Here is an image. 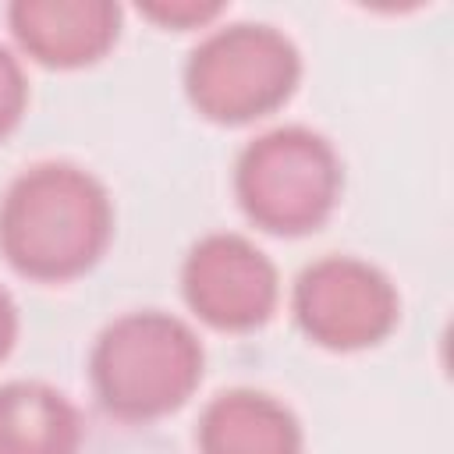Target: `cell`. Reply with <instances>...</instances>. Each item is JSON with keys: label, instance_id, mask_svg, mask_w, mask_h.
I'll return each mask as SVG.
<instances>
[{"label": "cell", "instance_id": "cell-7", "mask_svg": "<svg viewBox=\"0 0 454 454\" xmlns=\"http://www.w3.org/2000/svg\"><path fill=\"white\" fill-rule=\"evenodd\" d=\"M18 43L46 67H82L99 60L121 28L117 4H57L21 0L11 7Z\"/></svg>", "mask_w": 454, "mask_h": 454}, {"label": "cell", "instance_id": "cell-5", "mask_svg": "<svg viewBox=\"0 0 454 454\" xmlns=\"http://www.w3.org/2000/svg\"><path fill=\"white\" fill-rule=\"evenodd\" d=\"M294 316L301 330L337 351L376 344L397 316V298L383 273L355 259H323L294 284Z\"/></svg>", "mask_w": 454, "mask_h": 454}, {"label": "cell", "instance_id": "cell-8", "mask_svg": "<svg viewBox=\"0 0 454 454\" xmlns=\"http://www.w3.org/2000/svg\"><path fill=\"white\" fill-rule=\"evenodd\" d=\"M202 454H301L298 419L266 394H220L199 426Z\"/></svg>", "mask_w": 454, "mask_h": 454}, {"label": "cell", "instance_id": "cell-6", "mask_svg": "<svg viewBox=\"0 0 454 454\" xmlns=\"http://www.w3.org/2000/svg\"><path fill=\"white\" fill-rule=\"evenodd\" d=\"M184 298L216 330H252L277 305V273L245 238L213 234L184 262Z\"/></svg>", "mask_w": 454, "mask_h": 454}, {"label": "cell", "instance_id": "cell-10", "mask_svg": "<svg viewBox=\"0 0 454 454\" xmlns=\"http://www.w3.org/2000/svg\"><path fill=\"white\" fill-rule=\"evenodd\" d=\"M25 99H28L25 74H21L18 60L0 46V138L11 135L14 124L21 121V114H25Z\"/></svg>", "mask_w": 454, "mask_h": 454}, {"label": "cell", "instance_id": "cell-2", "mask_svg": "<svg viewBox=\"0 0 454 454\" xmlns=\"http://www.w3.org/2000/svg\"><path fill=\"white\" fill-rule=\"evenodd\" d=\"M202 380L195 333L163 312H131L110 323L92 351L99 404L124 422H149L181 408Z\"/></svg>", "mask_w": 454, "mask_h": 454}, {"label": "cell", "instance_id": "cell-4", "mask_svg": "<svg viewBox=\"0 0 454 454\" xmlns=\"http://www.w3.org/2000/svg\"><path fill=\"white\" fill-rule=\"evenodd\" d=\"M298 50L270 25H231L206 39L184 71L195 110L216 124H245L277 110L298 85Z\"/></svg>", "mask_w": 454, "mask_h": 454}, {"label": "cell", "instance_id": "cell-3", "mask_svg": "<svg viewBox=\"0 0 454 454\" xmlns=\"http://www.w3.org/2000/svg\"><path fill=\"white\" fill-rule=\"evenodd\" d=\"M340 192V163L330 142L305 128H280L252 142L238 160L241 209L273 234L316 231Z\"/></svg>", "mask_w": 454, "mask_h": 454}, {"label": "cell", "instance_id": "cell-11", "mask_svg": "<svg viewBox=\"0 0 454 454\" xmlns=\"http://www.w3.org/2000/svg\"><path fill=\"white\" fill-rule=\"evenodd\" d=\"M223 7L220 4H209V7H195V4H181V7H145V14L149 18H156V21H167V25H195V21H209V18H216Z\"/></svg>", "mask_w": 454, "mask_h": 454}, {"label": "cell", "instance_id": "cell-9", "mask_svg": "<svg viewBox=\"0 0 454 454\" xmlns=\"http://www.w3.org/2000/svg\"><path fill=\"white\" fill-rule=\"evenodd\" d=\"M82 422L74 404L46 383L0 387V454H78Z\"/></svg>", "mask_w": 454, "mask_h": 454}, {"label": "cell", "instance_id": "cell-12", "mask_svg": "<svg viewBox=\"0 0 454 454\" xmlns=\"http://www.w3.org/2000/svg\"><path fill=\"white\" fill-rule=\"evenodd\" d=\"M14 333H18V312H14V301L7 298V291L0 287V358L11 351Z\"/></svg>", "mask_w": 454, "mask_h": 454}, {"label": "cell", "instance_id": "cell-1", "mask_svg": "<svg viewBox=\"0 0 454 454\" xmlns=\"http://www.w3.org/2000/svg\"><path fill=\"white\" fill-rule=\"evenodd\" d=\"M110 199L96 177L71 163L25 170L0 206V248L32 280H71L106 248Z\"/></svg>", "mask_w": 454, "mask_h": 454}]
</instances>
